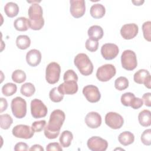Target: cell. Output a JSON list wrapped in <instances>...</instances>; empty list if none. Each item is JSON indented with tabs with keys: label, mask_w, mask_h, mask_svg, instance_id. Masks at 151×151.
Masks as SVG:
<instances>
[{
	"label": "cell",
	"mask_w": 151,
	"mask_h": 151,
	"mask_svg": "<svg viewBox=\"0 0 151 151\" xmlns=\"http://www.w3.org/2000/svg\"><path fill=\"white\" fill-rule=\"evenodd\" d=\"M65 118V116L63 111L57 109L52 111L48 123L44 127V134L47 138L54 139L57 137Z\"/></svg>",
	"instance_id": "cell-1"
},
{
	"label": "cell",
	"mask_w": 151,
	"mask_h": 151,
	"mask_svg": "<svg viewBox=\"0 0 151 151\" xmlns=\"http://www.w3.org/2000/svg\"><path fill=\"white\" fill-rule=\"evenodd\" d=\"M29 28L33 30H40L44 25L42 17L43 11L38 4H32L28 8Z\"/></svg>",
	"instance_id": "cell-2"
},
{
	"label": "cell",
	"mask_w": 151,
	"mask_h": 151,
	"mask_svg": "<svg viewBox=\"0 0 151 151\" xmlns=\"http://www.w3.org/2000/svg\"><path fill=\"white\" fill-rule=\"evenodd\" d=\"M74 63L82 75L87 76L92 74L93 65L87 54H78L74 58Z\"/></svg>",
	"instance_id": "cell-3"
},
{
	"label": "cell",
	"mask_w": 151,
	"mask_h": 151,
	"mask_svg": "<svg viewBox=\"0 0 151 151\" xmlns=\"http://www.w3.org/2000/svg\"><path fill=\"white\" fill-rule=\"evenodd\" d=\"M121 63L122 67L127 71H132L137 65L136 55L130 50L124 51L121 55Z\"/></svg>",
	"instance_id": "cell-4"
},
{
	"label": "cell",
	"mask_w": 151,
	"mask_h": 151,
	"mask_svg": "<svg viewBox=\"0 0 151 151\" xmlns=\"http://www.w3.org/2000/svg\"><path fill=\"white\" fill-rule=\"evenodd\" d=\"M11 107L13 115L18 119L24 117L27 113L26 101L21 97H16L11 101Z\"/></svg>",
	"instance_id": "cell-5"
},
{
	"label": "cell",
	"mask_w": 151,
	"mask_h": 151,
	"mask_svg": "<svg viewBox=\"0 0 151 151\" xmlns=\"http://www.w3.org/2000/svg\"><path fill=\"white\" fill-rule=\"evenodd\" d=\"M61 67L55 62H51L48 64L45 70L46 81L51 84L57 83L60 79Z\"/></svg>",
	"instance_id": "cell-6"
},
{
	"label": "cell",
	"mask_w": 151,
	"mask_h": 151,
	"mask_svg": "<svg viewBox=\"0 0 151 151\" xmlns=\"http://www.w3.org/2000/svg\"><path fill=\"white\" fill-rule=\"evenodd\" d=\"M116 73L115 67L110 64L101 65L98 68L96 72L97 79L102 82H106L113 78Z\"/></svg>",
	"instance_id": "cell-7"
},
{
	"label": "cell",
	"mask_w": 151,
	"mask_h": 151,
	"mask_svg": "<svg viewBox=\"0 0 151 151\" xmlns=\"http://www.w3.org/2000/svg\"><path fill=\"white\" fill-rule=\"evenodd\" d=\"M48 112L47 106L44 103L37 99H33L31 102V113L35 119L44 117Z\"/></svg>",
	"instance_id": "cell-8"
},
{
	"label": "cell",
	"mask_w": 151,
	"mask_h": 151,
	"mask_svg": "<svg viewBox=\"0 0 151 151\" xmlns=\"http://www.w3.org/2000/svg\"><path fill=\"white\" fill-rule=\"evenodd\" d=\"M105 123L111 129H118L122 127L124 120L123 117L116 112H109L105 116Z\"/></svg>",
	"instance_id": "cell-9"
},
{
	"label": "cell",
	"mask_w": 151,
	"mask_h": 151,
	"mask_svg": "<svg viewBox=\"0 0 151 151\" xmlns=\"http://www.w3.org/2000/svg\"><path fill=\"white\" fill-rule=\"evenodd\" d=\"M12 133L15 137L25 139H31L34 134L32 127L25 124H18L15 126L12 129Z\"/></svg>",
	"instance_id": "cell-10"
},
{
	"label": "cell",
	"mask_w": 151,
	"mask_h": 151,
	"mask_svg": "<svg viewBox=\"0 0 151 151\" xmlns=\"http://www.w3.org/2000/svg\"><path fill=\"white\" fill-rule=\"evenodd\" d=\"M88 148L92 151H105L108 146L106 140L99 137L93 136L87 142Z\"/></svg>",
	"instance_id": "cell-11"
},
{
	"label": "cell",
	"mask_w": 151,
	"mask_h": 151,
	"mask_svg": "<svg viewBox=\"0 0 151 151\" xmlns=\"http://www.w3.org/2000/svg\"><path fill=\"white\" fill-rule=\"evenodd\" d=\"M83 94L87 101L90 103H96L101 98L100 92L98 87L94 85H87L83 89Z\"/></svg>",
	"instance_id": "cell-12"
},
{
	"label": "cell",
	"mask_w": 151,
	"mask_h": 151,
	"mask_svg": "<svg viewBox=\"0 0 151 151\" xmlns=\"http://www.w3.org/2000/svg\"><path fill=\"white\" fill-rule=\"evenodd\" d=\"M70 11L71 15L78 18L83 17L86 11V3L84 0H71Z\"/></svg>",
	"instance_id": "cell-13"
},
{
	"label": "cell",
	"mask_w": 151,
	"mask_h": 151,
	"mask_svg": "<svg viewBox=\"0 0 151 151\" xmlns=\"http://www.w3.org/2000/svg\"><path fill=\"white\" fill-rule=\"evenodd\" d=\"M119 47L113 43H106L101 48V54L103 57L107 60H111L117 57L119 54Z\"/></svg>",
	"instance_id": "cell-14"
},
{
	"label": "cell",
	"mask_w": 151,
	"mask_h": 151,
	"mask_svg": "<svg viewBox=\"0 0 151 151\" xmlns=\"http://www.w3.org/2000/svg\"><path fill=\"white\" fill-rule=\"evenodd\" d=\"M133 80L137 84H143L147 88H150L151 76L149 72L145 69H140L136 72L133 76Z\"/></svg>",
	"instance_id": "cell-15"
},
{
	"label": "cell",
	"mask_w": 151,
	"mask_h": 151,
	"mask_svg": "<svg viewBox=\"0 0 151 151\" xmlns=\"http://www.w3.org/2000/svg\"><path fill=\"white\" fill-rule=\"evenodd\" d=\"M139 31L138 26L134 23L124 24L120 29V34L125 40H131L134 38Z\"/></svg>",
	"instance_id": "cell-16"
},
{
	"label": "cell",
	"mask_w": 151,
	"mask_h": 151,
	"mask_svg": "<svg viewBox=\"0 0 151 151\" xmlns=\"http://www.w3.org/2000/svg\"><path fill=\"white\" fill-rule=\"evenodd\" d=\"M84 121L88 127L91 129H96L101 124V117L100 114L95 111H91L86 116Z\"/></svg>",
	"instance_id": "cell-17"
},
{
	"label": "cell",
	"mask_w": 151,
	"mask_h": 151,
	"mask_svg": "<svg viewBox=\"0 0 151 151\" xmlns=\"http://www.w3.org/2000/svg\"><path fill=\"white\" fill-rule=\"evenodd\" d=\"M57 88L59 92L63 95L74 94L78 91V84L75 81H64Z\"/></svg>",
	"instance_id": "cell-18"
},
{
	"label": "cell",
	"mask_w": 151,
	"mask_h": 151,
	"mask_svg": "<svg viewBox=\"0 0 151 151\" xmlns=\"http://www.w3.org/2000/svg\"><path fill=\"white\" fill-rule=\"evenodd\" d=\"M26 61L31 67L37 66L41 61V53L37 49L29 50L26 55Z\"/></svg>",
	"instance_id": "cell-19"
},
{
	"label": "cell",
	"mask_w": 151,
	"mask_h": 151,
	"mask_svg": "<svg viewBox=\"0 0 151 151\" xmlns=\"http://www.w3.org/2000/svg\"><path fill=\"white\" fill-rule=\"evenodd\" d=\"M87 33L89 38L94 41H98L101 39L104 34L103 28L100 26L96 25L90 27L88 29Z\"/></svg>",
	"instance_id": "cell-20"
},
{
	"label": "cell",
	"mask_w": 151,
	"mask_h": 151,
	"mask_svg": "<svg viewBox=\"0 0 151 151\" xmlns=\"http://www.w3.org/2000/svg\"><path fill=\"white\" fill-rule=\"evenodd\" d=\"M106 12L105 7L101 4H95L90 8V15L95 19L102 18Z\"/></svg>",
	"instance_id": "cell-21"
},
{
	"label": "cell",
	"mask_w": 151,
	"mask_h": 151,
	"mask_svg": "<svg viewBox=\"0 0 151 151\" xmlns=\"http://www.w3.org/2000/svg\"><path fill=\"white\" fill-rule=\"evenodd\" d=\"M138 120L140 125L148 127L151 124V112L149 110H143L138 115Z\"/></svg>",
	"instance_id": "cell-22"
},
{
	"label": "cell",
	"mask_w": 151,
	"mask_h": 151,
	"mask_svg": "<svg viewBox=\"0 0 151 151\" xmlns=\"http://www.w3.org/2000/svg\"><path fill=\"white\" fill-rule=\"evenodd\" d=\"M14 26L17 31H25L29 28V19L22 17H19L14 21Z\"/></svg>",
	"instance_id": "cell-23"
},
{
	"label": "cell",
	"mask_w": 151,
	"mask_h": 151,
	"mask_svg": "<svg viewBox=\"0 0 151 151\" xmlns=\"http://www.w3.org/2000/svg\"><path fill=\"white\" fill-rule=\"evenodd\" d=\"M118 140L120 144L126 146L133 143L134 140V136L130 132L125 131L119 135Z\"/></svg>",
	"instance_id": "cell-24"
},
{
	"label": "cell",
	"mask_w": 151,
	"mask_h": 151,
	"mask_svg": "<svg viewBox=\"0 0 151 151\" xmlns=\"http://www.w3.org/2000/svg\"><path fill=\"white\" fill-rule=\"evenodd\" d=\"M4 12L8 17L13 18L18 15L19 6L15 2H9L4 6Z\"/></svg>",
	"instance_id": "cell-25"
},
{
	"label": "cell",
	"mask_w": 151,
	"mask_h": 151,
	"mask_svg": "<svg viewBox=\"0 0 151 151\" xmlns=\"http://www.w3.org/2000/svg\"><path fill=\"white\" fill-rule=\"evenodd\" d=\"M73 139V133L68 130H64L61 133L59 140L61 146L63 147H68L70 146Z\"/></svg>",
	"instance_id": "cell-26"
},
{
	"label": "cell",
	"mask_w": 151,
	"mask_h": 151,
	"mask_svg": "<svg viewBox=\"0 0 151 151\" xmlns=\"http://www.w3.org/2000/svg\"><path fill=\"white\" fill-rule=\"evenodd\" d=\"M16 44L18 48L21 50H26L31 44L29 37L25 35H20L16 39Z\"/></svg>",
	"instance_id": "cell-27"
},
{
	"label": "cell",
	"mask_w": 151,
	"mask_h": 151,
	"mask_svg": "<svg viewBox=\"0 0 151 151\" xmlns=\"http://www.w3.org/2000/svg\"><path fill=\"white\" fill-rule=\"evenodd\" d=\"M20 91L22 95L28 97L32 96L34 94L35 91V88L33 84L31 83H26L22 85Z\"/></svg>",
	"instance_id": "cell-28"
},
{
	"label": "cell",
	"mask_w": 151,
	"mask_h": 151,
	"mask_svg": "<svg viewBox=\"0 0 151 151\" xmlns=\"http://www.w3.org/2000/svg\"><path fill=\"white\" fill-rule=\"evenodd\" d=\"M17 90V85L12 83H8L4 84L2 87V93L5 96H11L14 94Z\"/></svg>",
	"instance_id": "cell-29"
},
{
	"label": "cell",
	"mask_w": 151,
	"mask_h": 151,
	"mask_svg": "<svg viewBox=\"0 0 151 151\" xmlns=\"http://www.w3.org/2000/svg\"><path fill=\"white\" fill-rule=\"evenodd\" d=\"M13 123L12 118L8 114L0 115V126L2 129H8Z\"/></svg>",
	"instance_id": "cell-30"
},
{
	"label": "cell",
	"mask_w": 151,
	"mask_h": 151,
	"mask_svg": "<svg viewBox=\"0 0 151 151\" xmlns=\"http://www.w3.org/2000/svg\"><path fill=\"white\" fill-rule=\"evenodd\" d=\"M129 86V80L125 77H119L114 81L115 88L119 90L122 91L127 88Z\"/></svg>",
	"instance_id": "cell-31"
},
{
	"label": "cell",
	"mask_w": 151,
	"mask_h": 151,
	"mask_svg": "<svg viewBox=\"0 0 151 151\" xmlns=\"http://www.w3.org/2000/svg\"><path fill=\"white\" fill-rule=\"evenodd\" d=\"M12 80L17 83H22L25 81L27 76L25 73L21 70H15L11 76Z\"/></svg>",
	"instance_id": "cell-32"
},
{
	"label": "cell",
	"mask_w": 151,
	"mask_h": 151,
	"mask_svg": "<svg viewBox=\"0 0 151 151\" xmlns=\"http://www.w3.org/2000/svg\"><path fill=\"white\" fill-rule=\"evenodd\" d=\"M49 97L52 101L54 103H58L63 100L64 95L59 92L57 87H54L50 90L49 93Z\"/></svg>",
	"instance_id": "cell-33"
},
{
	"label": "cell",
	"mask_w": 151,
	"mask_h": 151,
	"mask_svg": "<svg viewBox=\"0 0 151 151\" xmlns=\"http://www.w3.org/2000/svg\"><path fill=\"white\" fill-rule=\"evenodd\" d=\"M135 98V96L133 93L130 92H127L124 93L121 96V103L124 106H130L131 104Z\"/></svg>",
	"instance_id": "cell-34"
},
{
	"label": "cell",
	"mask_w": 151,
	"mask_h": 151,
	"mask_svg": "<svg viewBox=\"0 0 151 151\" xmlns=\"http://www.w3.org/2000/svg\"><path fill=\"white\" fill-rule=\"evenodd\" d=\"M151 22L146 21L142 25L143 37L146 40L150 42L151 41Z\"/></svg>",
	"instance_id": "cell-35"
},
{
	"label": "cell",
	"mask_w": 151,
	"mask_h": 151,
	"mask_svg": "<svg viewBox=\"0 0 151 151\" xmlns=\"http://www.w3.org/2000/svg\"><path fill=\"white\" fill-rule=\"evenodd\" d=\"M140 139L145 145L150 146L151 145V129H148L145 130L142 133Z\"/></svg>",
	"instance_id": "cell-36"
},
{
	"label": "cell",
	"mask_w": 151,
	"mask_h": 151,
	"mask_svg": "<svg viewBox=\"0 0 151 151\" xmlns=\"http://www.w3.org/2000/svg\"><path fill=\"white\" fill-rule=\"evenodd\" d=\"M64 81H78V76L76 72L73 70H68L65 72L63 76Z\"/></svg>",
	"instance_id": "cell-37"
},
{
	"label": "cell",
	"mask_w": 151,
	"mask_h": 151,
	"mask_svg": "<svg viewBox=\"0 0 151 151\" xmlns=\"http://www.w3.org/2000/svg\"><path fill=\"white\" fill-rule=\"evenodd\" d=\"M99 47L98 41H94L90 38L87 39L86 42V48L90 52H94L97 50Z\"/></svg>",
	"instance_id": "cell-38"
},
{
	"label": "cell",
	"mask_w": 151,
	"mask_h": 151,
	"mask_svg": "<svg viewBox=\"0 0 151 151\" xmlns=\"http://www.w3.org/2000/svg\"><path fill=\"white\" fill-rule=\"evenodd\" d=\"M46 125V121L44 120L35 121L32 123L31 127L34 132H40L44 129Z\"/></svg>",
	"instance_id": "cell-39"
},
{
	"label": "cell",
	"mask_w": 151,
	"mask_h": 151,
	"mask_svg": "<svg viewBox=\"0 0 151 151\" xmlns=\"http://www.w3.org/2000/svg\"><path fill=\"white\" fill-rule=\"evenodd\" d=\"M46 150L47 151H62L63 149L61 145L57 142H53L50 143L47 145L46 147Z\"/></svg>",
	"instance_id": "cell-40"
},
{
	"label": "cell",
	"mask_w": 151,
	"mask_h": 151,
	"mask_svg": "<svg viewBox=\"0 0 151 151\" xmlns=\"http://www.w3.org/2000/svg\"><path fill=\"white\" fill-rule=\"evenodd\" d=\"M143 103L142 99H141L139 97H135L133 99L130 106L133 109H138L143 106Z\"/></svg>",
	"instance_id": "cell-41"
},
{
	"label": "cell",
	"mask_w": 151,
	"mask_h": 151,
	"mask_svg": "<svg viewBox=\"0 0 151 151\" xmlns=\"http://www.w3.org/2000/svg\"><path fill=\"white\" fill-rule=\"evenodd\" d=\"M27 150H28V145L24 142L17 143L14 147V150L15 151H26Z\"/></svg>",
	"instance_id": "cell-42"
},
{
	"label": "cell",
	"mask_w": 151,
	"mask_h": 151,
	"mask_svg": "<svg viewBox=\"0 0 151 151\" xmlns=\"http://www.w3.org/2000/svg\"><path fill=\"white\" fill-rule=\"evenodd\" d=\"M142 100H143L145 104L147 107L151 106V93H145L142 96Z\"/></svg>",
	"instance_id": "cell-43"
},
{
	"label": "cell",
	"mask_w": 151,
	"mask_h": 151,
	"mask_svg": "<svg viewBox=\"0 0 151 151\" xmlns=\"http://www.w3.org/2000/svg\"><path fill=\"white\" fill-rule=\"evenodd\" d=\"M1 113L5 111L8 107V103L5 99L1 97Z\"/></svg>",
	"instance_id": "cell-44"
},
{
	"label": "cell",
	"mask_w": 151,
	"mask_h": 151,
	"mask_svg": "<svg viewBox=\"0 0 151 151\" xmlns=\"http://www.w3.org/2000/svg\"><path fill=\"white\" fill-rule=\"evenodd\" d=\"M29 150H37V151H43L44 148L40 145L36 144L34 145H32L29 149Z\"/></svg>",
	"instance_id": "cell-45"
},
{
	"label": "cell",
	"mask_w": 151,
	"mask_h": 151,
	"mask_svg": "<svg viewBox=\"0 0 151 151\" xmlns=\"http://www.w3.org/2000/svg\"><path fill=\"white\" fill-rule=\"evenodd\" d=\"M144 1H132V2L134 5H141L144 3Z\"/></svg>",
	"instance_id": "cell-46"
}]
</instances>
